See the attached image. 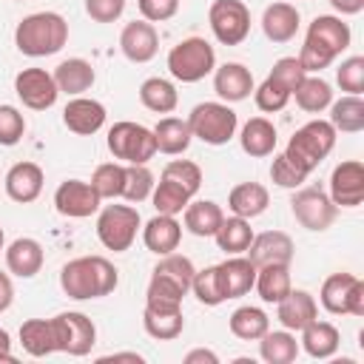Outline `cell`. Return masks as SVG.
<instances>
[{
	"label": "cell",
	"instance_id": "6da1fadb",
	"mask_svg": "<svg viewBox=\"0 0 364 364\" xmlns=\"http://www.w3.org/2000/svg\"><path fill=\"white\" fill-rule=\"evenodd\" d=\"M350 26L341 17L333 14H318L313 17V23L307 26V37L304 46L299 51V63L307 74H321L341 51L350 48Z\"/></svg>",
	"mask_w": 364,
	"mask_h": 364
},
{
	"label": "cell",
	"instance_id": "7a4b0ae2",
	"mask_svg": "<svg viewBox=\"0 0 364 364\" xmlns=\"http://www.w3.org/2000/svg\"><path fill=\"white\" fill-rule=\"evenodd\" d=\"M119 284L117 267L105 256H80L63 264L60 270V287L68 299L85 301V299H102L114 293Z\"/></svg>",
	"mask_w": 364,
	"mask_h": 364
},
{
	"label": "cell",
	"instance_id": "3957f363",
	"mask_svg": "<svg viewBox=\"0 0 364 364\" xmlns=\"http://www.w3.org/2000/svg\"><path fill=\"white\" fill-rule=\"evenodd\" d=\"M68 43V23L57 11H37L17 23L14 46L26 57H51Z\"/></svg>",
	"mask_w": 364,
	"mask_h": 364
},
{
	"label": "cell",
	"instance_id": "277c9868",
	"mask_svg": "<svg viewBox=\"0 0 364 364\" xmlns=\"http://www.w3.org/2000/svg\"><path fill=\"white\" fill-rule=\"evenodd\" d=\"M336 128L327 122V119H310V122H304L293 136H290V142H287V148H284V156L299 168V171H304L307 176L327 159V154L333 151V145H336Z\"/></svg>",
	"mask_w": 364,
	"mask_h": 364
},
{
	"label": "cell",
	"instance_id": "5b68a950",
	"mask_svg": "<svg viewBox=\"0 0 364 364\" xmlns=\"http://www.w3.org/2000/svg\"><path fill=\"white\" fill-rule=\"evenodd\" d=\"M216 68V51L205 37H185L168 51V71L179 82H199Z\"/></svg>",
	"mask_w": 364,
	"mask_h": 364
},
{
	"label": "cell",
	"instance_id": "8992f818",
	"mask_svg": "<svg viewBox=\"0 0 364 364\" xmlns=\"http://www.w3.org/2000/svg\"><path fill=\"white\" fill-rule=\"evenodd\" d=\"M188 128L205 145H225L236 136L239 117L228 102H199L188 114Z\"/></svg>",
	"mask_w": 364,
	"mask_h": 364
},
{
	"label": "cell",
	"instance_id": "52a82bcc",
	"mask_svg": "<svg viewBox=\"0 0 364 364\" xmlns=\"http://www.w3.org/2000/svg\"><path fill=\"white\" fill-rule=\"evenodd\" d=\"M108 151L114 154V159H122L125 165H148L156 154V139L151 128L122 119L108 128Z\"/></svg>",
	"mask_w": 364,
	"mask_h": 364
},
{
	"label": "cell",
	"instance_id": "ba28073f",
	"mask_svg": "<svg viewBox=\"0 0 364 364\" xmlns=\"http://www.w3.org/2000/svg\"><path fill=\"white\" fill-rule=\"evenodd\" d=\"M139 210L134 205H105L97 216V239L105 250L125 253L139 233Z\"/></svg>",
	"mask_w": 364,
	"mask_h": 364
},
{
	"label": "cell",
	"instance_id": "9c48e42d",
	"mask_svg": "<svg viewBox=\"0 0 364 364\" xmlns=\"http://www.w3.org/2000/svg\"><path fill=\"white\" fill-rule=\"evenodd\" d=\"M318 301L333 316H364V282L355 273H333L324 279Z\"/></svg>",
	"mask_w": 364,
	"mask_h": 364
},
{
	"label": "cell",
	"instance_id": "30bf717a",
	"mask_svg": "<svg viewBox=\"0 0 364 364\" xmlns=\"http://www.w3.org/2000/svg\"><path fill=\"white\" fill-rule=\"evenodd\" d=\"M208 23L222 46H239L250 34V9L242 0H213L208 9Z\"/></svg>",
	"mask_w": 364,
	"mask_h": 364
},
{
	"label": "cell",
	"instance_id": "8fae6325",
	"mask_svg": "<svg viewBox=\"0 0 364 364\" xmlns=\"http://www.w3.org/2000/svg\"><path fill=\"white\" fill-rule=\"evenodd\" d=\"M293 219L307 230H327L336 222L338 208L321 188H299L290 199Z\"/></svg>",
	"mask_w": 364,
	"mask_h": 364
},
{
	"label": "cell",
	"instance_id": "7c38bea8",
	"mask_svg": "<svg viewBox=\"0 0 364 364\" xmlns=\"http://www.w3.org/2000/svg\"><path fill=\"white\" fill-rule=\"evenodd\" d=\"M14 94L20 97V102L31 111H46L57 102L60 88L54 82V74L46 68H23L14 77Z\"/></svg>",
	"mask_w": 364,
	"mask_h": 364
},
{
	"label": "cell",
	"instance_id": "4fadbf2b",
	"mask_svg": "<svg viewBox=\"0 0 364 364\" xmlns=\"http://www.w3.org/2000/svg\"><path fill=\"white\" fill-rule=\"evenodd\" d=\"M57 324V338H60V353L68 355H88L91 347L97 344V327L85 313L68 310L54 316Z\"/></svg>",
	"mask_w": 364,
	"mask_h": 364
},
{
	"label": "cell",
	"instance_id": "5bb4252c",
	"mask_svg": "<svg viewBox=\"0 0 364 364\" xmlns=\"http://www.w3.org/2000/svg\"><path fill=\"white\" fill-rule=\"evenodd\" d=\"M100 202L102 199L97 196L91 182H82V179H65L54 191V208L60 216H68V219H85V216L97 213Z\"/></svg>",
	"mask_w": 364,
	"mask_h": 364
},
{
	"label": "cell",
	"instance_id": "9a60e30c",
	"mask_svg": "<svg viewBox=\"0 0 364 364\" xmlns=\"http://www.w3.org/2000/svg\"><path fill=\"white\" fill-rule=\"evenodd\" d=\"M330 199L336 208H358L364 202V165L347 159L330 173Z\"/></svg>",
	"mask_w": 364,
	"mask_h": 364
},
{
	"label": "cell",
	"instance_id": "2e32d148",
	"mask_svg": "<svg viewBox=\"0 0 364 364\" xmlns=\"http://www.w3.org/2000/svg\"><path fill=\"white\" fill-rule=\"evenodd\" d=\"M245 253H247V259L256 267H264V264H290L293 262V253H296V245H293V239L284 230H264L259 236L253 233V242H250V247Z\"/></svg>",
	"mask_w": 364,
	"mask_h": 364
},
{
	"label": "cell",
	"instance_id": "e0dca14e",
	"mask_svg": "<svg viewBox=\"0 0 364 364\" xmlns=\"http://www.w3.org/2000/svg\"><path fill=\"white\" fill-rule=\"evenodd\" d=\"M119 51L131 60V63H148L156 57L159 51V34L154 28V23L148 20H134L122 28L119 34Z\"/></svg>",
	"mask_w": 364,
	"mask_h": 364
},
{
	"label": "cell",
	"instance_id": "ac0fdd59",
	"mask_svg": "<svg viewBox=\"0 0 364 364\" xmlns=\"http://www.w3.org/2000/svg\"><path fill=\"white\" fill-rule=\"evenodd\" d=\"M253 74L247 65L242 63H225L219 68H213V91L219 94L222 102H242L250 97L253 91Z\"/></svg>",
	"mask_w": 364,
	"mask_h": 364
},
{
	"label": "cell",
	"instance_id": "d6986e66",
	"mask_svg": "<svg viewBox=\"0 0 364 364\" xmlns=\"http://www.w3.org/2000/svg\"><path fill=\"white\" fill-rule=\"evenodd\" d=\"M63 122H65L68 131H74L80 136H91L105 125V105L100 100L74 97L63 108Z\"/></svg>",
	"mask_w": 364,
	"mask_h": 364
},
{
	"label": "cell",
	"instance_id": "ffe728a7",
	"mask_svg": "<svg viewBox=\"0 0 364 364\" xmlns=\"http://www.w3.org/2000/svg\"><path fill=\"white\" fill-rule=\"evenodd\" d=\"M276 318L284 330L299 333L313 318H318V304L307 290H290L282 301H276Z\"/></svg>",
	"mask_w": 364,
	"mask_h": 364
},
{
	"label": "cell",
	"instance_id": "44dd1931",
	"mask_svg": "<svg viewBox=\"0 0 364 364\" xmlns=\"http://www.w3.org/2000/svg\"><path fill=\"white\" fill-rule=\"evenodd\" d=\"M43 182H46V176L37 162H17L6 173V193H9V199L28 205L43 193Z\"/></svg>",
	"mask_w": 364,
	"mask_h": 364
},
{
	"label": "cell",
	"instance_id": "7402d4cb",
	"mask_svg": "<svg viewBox=\"0 0 364 364\" xmlns=\"http://www.w3.org/2000/svg\"><path fill=\"white\" fill-rule=\"evenodd\" d=\"M216 273H219V284H222V293H225V301L228 299H239L245 293L253 290V282H256V264L247 259V256H230L225 259L222 264H216Z\"/></svg>",
	"mask_w": 364,
	"mask_h": 364
},
{
	"label": "cell",
	"instance_id": "603a6c76",
	"mask_svg": "<svg viewBox=\"0 0 364 364\" xmlns=\"http://www.w3.org/2000/svg\"><path fill=\"white\" fill-rule=\"evenodd\" d=\"M142 242L151 253L156 256H165V253H173L182 242V225L176 222V216H168V213H156L145 222L142 228Z\"/></svg>",
	"mask_w": 364,
	"mask_h": 364
},
{
	"label": "cell",
	"instance_id": "cb8c5ba5",
	"mask_svg": "<svg viewBox=\"0 0 364 364\" xmlns=\"http://www.w3.org/2000/svg\"><path fill=\"white\" fill-rule=\"evenodd\" d=\"M43 262H46L43 245L37 239H31V236H20L6 247V267H9V273H14L20 279L37 276Z\"/></svg>",
	"mask_w": 364,
	"mask_h": 364
},
{
	"label": "cell",
	"instance_id": "d4e9b609",
	"mask_svg": "<svg viewBox=\"0 0 364 364\" xmlns=\"http://www.w3.org/2000/svg\"><path fill=\"white\" fill-rule=\"evenodd\" d=\"M20 344L34 358L60 353V338H57L54 318H28V321H23L20 324Z\"/></svg>",
	"mask_w": 364,
	"mask_h": 364
},
{
	"label": "cell",
	"instance_id": "484cf974",
	"mask_svg": "<svg viewBox=\"0 0 364 364\" xmlns=\"http://www.w3.org/2000/svg\"><path fill=\"white\" fill-rule=\"evenodd\" d=\"M299 23H301L299 9L293 3H284V0L270 3L264 9V14H262V31H264V37L270 43H287V40H293L296 31H299Z\"/></svg>",
	"mask_w": 364,
	"mask_h": 364
},
{
	"label": "cell",
	"instance_id": "4316f807",
	"mask_svg": "<svg viewBox=\"0 0 364 364\" xmlns=\"http://www.w3.org/2000/svg\"><path fill=\"white\" fill-rule=\"evenodd\" d=\"M185 293L188 290L182 284H176L173 279L154 270L151 282H148V293H145V310H151V313H179Z\"/></svg>",
	"mask_w": 364,
	"mask_h": 364
},
{
	"label": "cell",
	"instance_id": "83f0119b",
	"mask_svg": "<svg viewBox=\"0 0 364 364\" xmlns=\"http://www.w3.org/2000/svg\"><path fill=\"white\" fill-rule=\"evenodd\" d=\"M270 205V193L264 185L259 182H239L236 188H230L228 193V208L233 216H242V219H256L267 210Z\"/></svg>",
	"mask_w": 364,
	"mask_h": 364
},
{
	"label": "cell",
	"instance_id": "f1b7e54d",
	"mask_svg": "<svg viewBox=\"0 0 364 364\" xmlns=\"http://www.w3.org/2000/svg\"><path fill=\"white\" fill-rule=\"evenodd\" d=\"M97 74H94V65L82 57H68L63 60L57 68H54V82L63 94H71V97H80L82 91H88L94 85Z\"/></svg>",
	"mask_w": 364,
	"mask_h": 364
},
{
	"label": "cell",
	"instance_id": "f546056e",
	"mask_svg": "<svg viewBox=\"0 0 364 364\" xmlns=\"http://www.w3.org/2000/svg\"><path fill=\"white\" fill-rule=\"evenodd\" d=\"M276 125L264 117H253L242 125V134H239V145L247 156H270L276 151Z\"/></svg>",
	"mask_w": 364,
	"mask_h": 364
},
{
	"label": "cell",
	"instance_id": "4dcf8cb0",
	"mask_svg": "<svg viewBox=\"0 0 364 364\" xmlns=\"http://www.w3.org/2000/svg\"><path fill=\"white\" fill-rule=\"evenodd\" d=\"M299 333H301V347H304V353L310 358H330V355H336L338 341H341L338 327L330 324V321H318V318H313Z\"/></svg>",
	"mask_w": 364,
	"mask_h": 364
},
{
	"label": "cell",
	"instance_id": "1f68e13d",
	"mask_svg": "<svg viewBox=\"0 0 364 364\" xmlns=\"http://www.w3.org/2000/svg\"><path fill=\"white\" fill-rule=\"evenodd\" d=\"M151 131H154V139H156V151L168 154V156L185 154L191 139H193V134L188 128V119H179V117H162Z\"/></svg>",
	"mask_w": 364,
	"mask_h": 364
},
{
	"label": "cell",
	"instance_id": "d6a6232c",
	"mask_svg": "<svg viewBox=\"0 0 364 364\" xmlns=\"http://www.w3.org/2000/svg\"><path fill=\"white\" fill-rule=\"evenodd\" d=\"M222 219H225L222 208H219L216 202H210V199L188 202V205H185V210H182V222H185L188 233L202 236V239H205V236H213V233H216V228L222 225Z\"/></svg>",
	"mask_w": 364,
	"mask_h": 364
},
{
	"label": "cell",
	"instance_id": "836d02e7",
	"mask_svg": "<svg viewBox=\"0 0 364 364\" xmlns=\"http://www.w3.org/2000/svg\"><path fill=\"white\" fill-rule=\"evenodd\" d=\"M253 287L259 290V299L262 301H267V304L282 301L293 290V284H290V264H264V267H256Z\"/></svg>",
	"mask_w": 364,
	"mask_h": 364
},
{
	"label": "cell",
	"instance_id": "e575fe53",
	"mask_svg": "<svg viewBox=\"0 0 364 364\" xmlns=\"http://www.w3.org/2000/svg\"><path fill=\"white\" fill-rule=\"evenodd\" d=\"M219 250H225L228 256H236V253H245L253 242V228H250V219H242V216H225L222 225L216 228L213 233Z\"/></svg>",
	"mask_w": 364,
	"mask_h": 364
},
{
	"label": "cell",
	"instance_id": "d590c367",
	"mask_svg": "<svg viewBox=\"0 0 364 364\" xmlns=\"http://www.w3.org/2000/svg\"><path fill=\"white\" fill-rule=\"evenodd\" d=\"M290 97H296V105H299L301 111H307V114H321V111L330 108V102H333V88H330V82L321 80L318 74H307V77L296 85V91H293Z\"/></svg>",
	"mask_w": 364,
	"mask_h": 364
},
{
	"label": "cell",
	"instance_id": "8d00e7d4",
	"mask_svg": "<svg viewBox=\"0 0 364 364\" xmlns=\"http://www.w3.org/2000/svg\"><path fill=\"white\" fill-rule=\"evenodd\" d=\"M139 102L154 111V114H171L179 102V94H176V85L165 77H148L142 85H139Z\"/></svg>",
	"mask_w": 364,
	"mask_h": 364
},
{
	"label": "cell",
	"instance_id": "74e56055",
	"mask_svg": "<svg viewBox=\"0 0 364 364\" xmlns=\"http://www.w3.org/2000/svg\"><path fill=\"white\" fill-rule=\"evenodd\" d=\"M327 122L341 134L364 131V100L355 94H347V97L330 102V119Z\"/></svg>",
	"mask_w": 364,
	"mask_h": 364
},
{
	"label": "cell",
	"instance_id": "f35d334b",
	"mask_svg": "<svg viewBox=\"0 0 364 364\" xmlns=\"http://www.w3.org/2000/svg\"><path fill=\"white\" fill-rule=\"evenodd\" d=\"M230 333L236 336V338H242V341H259L267 330H270V318H267V313L262 310V307H250V304H245V307H236L233 313H230Z\"/></svg>",
	"mask_w": 364,
	"mask_h": 364
},
{
	"label": "cell",
	"instance_id": "ab89813d",
	"mask_svg": "<svg viewBox=\"0 0 364 364\" xmlns=\"http://www.w3.org/2000/svg\"><path fill=\"white\" fill-rule=\"evenodd\" d=\"M259 355L267 364H290L299 355V341L290 330H267L259 338Z\"/></svg>",
	"mask_w": 364,
	"mask_h": 364
},
{
	"label": "cell",
	"instance_id": "60d3db41",
	"mask_svg": "<svg viewBox=\"0 0 364 364\" xmlns=\"http://www.w3.org/2000/svg\"><path fill=\"white\" fill-rule=\"evenodd\" d=\"M191 199H193V196H191L179 182H173V179H168V176H162V179L154 185V191H151V202H154L156 213H168V216L182 213Z\"/></svg>",
	"mask_w": 364,
	"mask_h": 364
},
{
	"label": "cell",
	"instance_id": "b9f144b4",
	"mask_svg": "<svg viewBox=\"0 0 364 364\" xmlns=\"http://www.w3.org/2000/svg\"><path fill=\"white\" fill-rule=\"evenodd\" d=\"M142 327L156 341H173V338L182 336L185 318H182V310L179 313H151V310H145L142 313Z\"/></svg>",
	"mask_w": 364,
	"mask_h": 364
},
{
	"label": "cell",
	"instance_id": "7bdbcfd3",
	"mask_svg": "<svg viewBox=\"0 0 364 364\" xmlns=\"http://www.w3.org/2000/svg\"><path fill=\"white\" fill-rule=\"evenodd\" d=\"M122 185H125V165H119V162L97 165V171L91 176V188L97 191L100 199H117V196H122Z\"/></svg>",
	"mask_w": 364,
	"mask_h": 364
},
{
	"label": "cell",
	"instance_id": "ee69618b",
	"mask_svg": "<svg viewBox=\"0 0 364 364\" xmlns=\"http://www.w3.org/2000/svg\"><path fill=\"white\" fill-rule=\"evenodd\" d=\"M154 173L145 165H125V185H122V199L128 202H145L154 191Z\"/></svg>",
	"mask_w": 364,
	"mask_h": 364
},
{
	"label": "cell",
	"instance_id": "f6af8a7d",
	"mask_svg": "<svg viewBox=\"0 0 364 364\" xmlns=\"http://www.w3.org/2000/svg\"><path fill=\"white\" fill-rule=\"evenodd\" d=\"M191 290H193V296H196L205 307L222 304V301H225V293H222V284H219L216 264H213V267H205V270H196V273H193V282H191Z\"/></svg>",
	"mask_w": 364,
	"mask_h": 364
},
{
	"label": "cell",
	"instance_id": "bcb514c9",
	"mask_svg": "<svg viewBox=\"0 0 364 364\" xmlns=\"http://www.w3.org/2000/svg\"><path fill=\"white\" fill-rule=\"evenodd\" d=\"M253 100H256V108H259V111L276 114V111H282V108L290 102V91H287L279 80H273V77L267 74V80H264L259 88H253Z\"/></svg>",
	"mask_w": 364,
	"mask_h": 364
},
{
	"label": "cell",
	"instance_id": "7dc6e473",
	"mask_svg": "<svg viewBox=\"0 0 364 364\" xmlns=\"http://www.w3.org/2000/svg\"><path fill=\"white\" fill-rule=\"evenodd\" d=\"M162 176L179 182L191 196L202 188V168L196 162H191V159H173V162H168L165 171H162Z\"/></svg>",
	"mask_w": 364,
	"mask_h": 364
},
{
	"label": "cell",
	"instance_id": "c3c4849f",
	"mask_svg": "<svg viewBox=\"0 0 364 364\" xmlns=\"http://www.w3.org/2000/svg\"><path fill=\"white\" fill-rule=\"evenodd\" d=\"M336 82L341 91L361 97V91H364V57H347L336 71Z\"/></svg>",
	"mask_w": 364,
	"mask_h": 364
},
{
	"label": "cell",
	"instance_id": "681fc988",
	"mask_svg": "<svg viewBox=\"0 0 364 364\" xmlns=\"http://www.w3.org/2000/svg\"><path fill=\"white\" fill-rule=\"evenodd\" d=\"M270 179L279 185V188H301L304 182H307V173L304 171H299L284 154H279V156H273V162H270Z\"/></svg>",
	"mask_w": 364,
	"mask_h": 364
},
{
	"label": "cell",
	"instance_id": "f907efd6",
	"mask_svg": "<svg viewBox=\"0 0 364 364\" xmlns=\"http://www.w3.org/2000/svg\"><path fill=\"white\" fill-rule=\"evenodd\" d=\"M26 134V117L14 105H0V145H17Z\"/></svg>",
	"mask_w": 364,
	"mask_h": 364
},
{
	"label": "cell",
	"instance_id": "816d5d0a",
	"mask_svg": "<svg viewBox=\"0 0 364 364\" xmlns=\"http://www.w3.org/2000/svg\"><path fill=\"white\" fill-rule=\"evenodd\" d=\"M270 77H273V80H279V82L293 94V91H296V85L307 77V71L301 68L299 57H282V60H276V63H273Z\"/></svg>",
	"mask_w": 364,
	"mask_h": 364
},
{
	"label": "cell",
	"instance_id": "f5cc1de1",
	"mask_svg": "<svg viewBox=\"0 0 364 364\" xmlns=\"http://www.w3.org/2000/svg\"><path fill=\"white\" fill-rule=\"evenodd\" d=\"M136 6L148 23H165L179 11V0H136Z\"/></svg>",
	"mask_w": 364,
	"mask_h": 364
},
{
	"label": "cell",
	"instance_id": "db71d44e",
	"mask_svg": "<svg viewBox=\"0 0 364 364\" xmlns=\"http://www.w3.org/2000/svg\"><path fill=\"white\" fill-rule=\"evenodd\" d=\"M85 11L97 23H114L125 11V0H85Z\"/></svg>",
	"mask_w": 364,
	"mask_h": 364
},
{
	"label": "cell",
	"instance_id": "11a10c76",
	"mask_svg": "<svg viewBox=\"0 0 364 364\" xmlns=\"http://www.w3.org/2000/svg\"><path fill=\"white\" fill-rule=\"evenodd\" d=\"M14 301V284H11V276L0 270V313H6Z\"/></svg>",
	"mask_w": 364,
	"mask_h": 364
},
{
	"label": "cell",
	"instance_id": "9f6ffc18",
	"mask_svg": "<svg viewBox=\"0 0 364 364\" xmlns=\"http://www.w3.org/2000/svg\"><path fill=\"white\" fill-rule=\"evenodd\" d=\"M185 364H219V355H216L213 350L199 347V350H191V353L185 355Z\"/></svg>",
	"mask_w": 364,
	"mask_h": 364
},
{
	"label": "cell",
	"instance_id": "6f0895ef",
	"mask_svg": "<svg viewBox=\"0 0 364 364\" xmlns=\"http://www.w3.org/2000/svg\"><path fill=\"white\" fill-rule=\"evenodd\" d=\"M330 6L338 14H358L364 9V0H330Z\"/></svg>",
	"mask_w": 364,
	"mask_h": 364
},
{
	"label": "cell",
	"instance_id": "680465c9",
	"mask_svg": "<svg viewBox=\"0 0 364 364\" xmlns=\"http://www.w3.org/2000/svg\"><path fill=\"white\" fill-rule=\"evenodd\" d=\"M0 361H14V355H11V338H9V333L0 327Z\"/></svg>",
	"mask_w": 364,
	"mask_h": 364
},
{
	"label": "cell",
	"instance_id": "91938a15",
	"mask_svg": "<svg viewBox=\"0 0 364 364\" xmlns=\"http://www.w3.org/2000/svg\"><path fill=\"white\" fill-rule=\"evenodd\" d=\"M100 361H136V364H142V355L139 353H111V355H102Z\"/></svg>",
	"mask_w": 364,
	"mask_h": 364
},
{
	"label": "cell",
	"instance_id": "94428289",
	"mask_svg": "<svg viewBox=\"0 0 364 364\" xmlns=\"http://www.w3.org/2000/svg\"><path fill=\"white\" fill-rule=\"evenodd\" d=\"M3 245H6V236H3V228H0V250H3Z\"/></svg>",
	"mask_w": 364,
	"mask_h": 364
}]
</instances>
